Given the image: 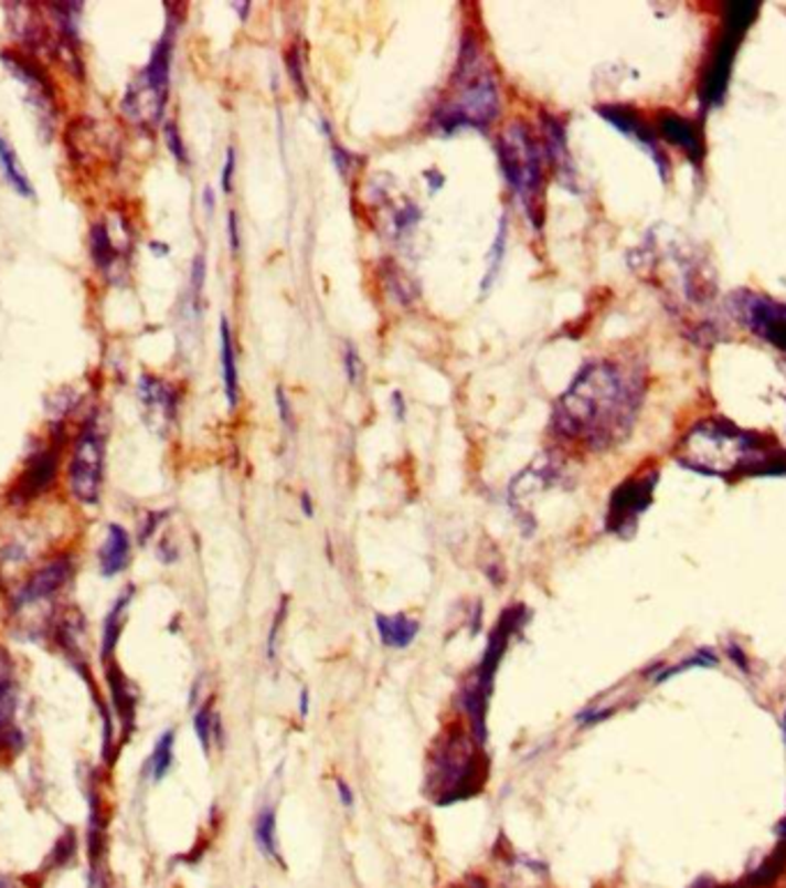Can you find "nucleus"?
<instances>
[{"instance_id":"nucleus-43","label":"nucleus","mask_w":786,"mask_h":888,"mask_svg":"<svg viewBox=\"0 0 786 888\" xmlns=\"http://www.w3.org/2000/svg\"><path fill=\"white\" fill-rule=\"evenodd\" d=\"M333 159H336V166H339V171L346 173V171H348V155H346V150H343V148H333Z\"/></svg>"},{"instance_id":"nucleus-42","label":"nucleus","mask_w":786,"mask_h":888,"mask_svg":"<svg viewBox=\"0 0 786 888\" xmlns=\"http://www.w3.org/2000/svg\"><path fill=\"white\" fill-rule=\"evenodd\" d=\"M308 711H311V698H308V688H301V693H299V716L306 718Z\"/></svg>"},{"instance_id":"nucleus-23","label":"nucleus","mask_w":786,"mask_h":888,"mask_svg":"<svg viewBox=\"0 0 786 888\" xmlns=\"http://www.w3.org/2000/svg\"><path fill=\"white\" fill-rule=\"evenodd\" d=\"M0 169H3L6 180L12 184V189L19 193V197H23V199L35 197V189H33L31 180H28L14 148L8 144V138L3 134H0Z\"/></svg>"},{"instance_id":"nucleus-28","label":"nucleus","mask_w":786,"mask_h":888,"mask_svg":"<svg viewBox=\"0 0 786 888\" xmlns=\"http://www.w3.org/2000/svg\"><path fill=\"white\" fill-rule=\"evenodd\" d=\"M503 252H507V216H501L497 237H495L490 254H488V258H486V261H488V269H486L484 286H481L484 290H488V288L495 284L497 274H499V267H501V261H503Z\"/></svg>"},{"instance_id":"nucleus-13","label":"nucleus","mask_w":786,"mask_h":888,"mask_svg":"<svg viewBox=\"0 0 786 888\" xmlns=\"http://www.w3.org/2000/svg\"><path fill=\"white\" fill-rule=\"evenodd\" d=\"M0 61H3L8 72L25 88V97L38 116V127L44 138H49L55 127V93L46 72L31 59H23L21 53L8 49L0 51Z\"/></svg>"},{"instance_id":"nucleus-40","label":"nucleus","mask_w":786,"mask_h":888,"mask_svg":"<svg viewBox=\"0 0 786 888\" xmlns=\"http://www.w3.org/2000/svg\"><path fill=\"white\" fill-rule=\"evenodd\" d=\"M229 233H231V246L233 252L240 249V224H237V212H231L229 216Z\"/></svg>"},{"instance_id":"nucleus-2","label":"nucleus","mask_w":786,"mask_h":888,"mask_svg":"<svg viewBox=\"0 0 786 888\" xmlns=\"http://www.w3.org/2000/svg\"><path fill=\"white\" fill-rule=\"evenodd\" d=\"M677 461L699 475L720 479L784 475L786 452L773 437L739 429L724 420H707L690 429Z\"/></svg>"},{"instance_id":"nucleus-41","label":"nucleus","mask_w":786,"mask_h":888,"mask_svg":"<svg viewBox=\"0 0 786 888\" xmlns=\"http://www.w3.org/2000/svg\"><path fill=\"white\" fill-rule=\"evenodd\" d=\"M448 888H488V884H486V879H481V877L469 875V877H465V879L452 884Z\"/></svg>"},{"instance_id":"nucleus-45","label":"nucleus","mask_w":786,"mask_h":888,"mask_svg":"<svg viewBox=\"0 0 786 888\" xmlns=\"http://www.w3.org/2000/svg\"><path fill=\"white\" fill-rule=\"evenodd\" d=\"M391 401H393V403H396V412H399V420H405V403H403V397H401V392H393Z\"/></svg>"},{"instance_id":"nucleus-36","label":"nucleus","mask_w":786,"mask_h":888,"mask_svg":"<svg viewBox=\"0 0 786 888\" xmlns=\"http://www.w3.org/2000/svg\"><path fill=\"white\" fill-rule=\"evenodd\" d=\"M276 403H278V412H280V420H284V424L288 426V429H293V412H290V405H288V399H286V394H284V390H276Z\"/></svg>"},{"instance_id":"nucleus-10","label":"nucleus","mask_w":786,"mask_h":888,"mask_svg":"<svg viewBox=\"0 0 786 888\" xmlns=\"http://www.w3.org/2000/svg\"><path fill=\"white\" fill-rule=\"evenodd\" d=\"M63 444H65L63 422H55L51 442L28 456L21 475L17 477L12 490L8 493V503L12 507H25L35 503L40 495H44L53 486L55 477H59Z\"/></svg>"},{"instance_id":"nucleus-11","label":"nucleus","mask_w":786,"mask_h":888,"mask_svg":"<svg viewBox=\"0 0 786 888\" xmlns=\"http://www.w3.org/2000/svg\"><path fill=\"white\" fill-rule=\"evenodd\" d=\"M21 684L12 654L0 647V764L19 758L25 748V734L17 723Z\"/></svg>"},{"instance_id":"nucleus-26","label":"nucleus","mask_w":786,"mask_h":888,"mask_svg":"<svg viewBox=\"0 0 786 888\" xmlns=\"http://www.w3.org/2000/svg\"><path fill=\"white\" fill-rule=\"evenodd\" d=\"M173 751H176V730H166V732L157 739V743H155V748H152V755H150L148 767H146L148 775H150V779H152L155 783L163 781L166 775H168V771H171L173 758H176Z\"/></svg>"},{"instance_id":"nucleus-34","label":"nucleus","mask_w":786,"mask_h":888,"mask_svg":"<svg viewBox=\"0 0 786 888\" xmlns=\"http://www.w3.org/2000/svg\"><path fill=\"white\" fill-rule=\"evenodd\" d=\"M346 367H348V378H350V382H359L363 369H361V362H359V355L354 352L352 346H348V352H346Z\"/></svg>"},{"instance_id":"nucleus-20","label":"nucleus","mask_w":786,"mask_h":888,"mask_svg":"<svg viewBox=\"0 0 786 888\" xmlns=\"http://www.w3.org/2000/svg\"><path fill=\"white\" fill-rule=\"evenodd\" d=\"M131 599H134V588L125 590V592L114 601V605H110V610H108L106 617H104V626H102V649H99L102 663H108V660L116 658V649H118V643H120L123 631H125V624H127V613H129Z\"/></svg>"},{"instance_id":"nucleus-7","label":"nucleus","mask_w":786,"mask_h":888,"mask_svg":"<svg viewBox=\"0 0 786 888\" xmlns=\"http://www.w3.org/2000/svg\"><path fill=\"white\" fill-rule=\"evenodd\" d=\"M104 461L106 437L97 414H93L81 426L70 458V490L81 505L95 507L99 503L104 486Z\"/></svg>"},{"instance_id":"nucleus-44","label":"nucleus","mask_w":786,"mask_h":888,"mask_svg":"<svg viewBox=\"0 0 786 888\" xmlns=\"http://www.w3.org/2000/svg\"><path fill=\"white\" fill-rule=\"evenodd\" d=\"M426 180H428L431 189H435V191L444 184V178H442L437 171H426Z\"/></svg>"},{"instance_id":"nucleus-51","label":"nucleus","mask_w":786,"mask_h":888,"mask_svg":"<svg viewBox=\"0 0 786 888\" xmlns=\"http://www.w3.org/2000/svg\"><path fill=\"white\" fill-rule=\"evenodd\" d=\"M784 730H786V718H784Z\"/></svg>"},{"instance_id":"nucleus-30","label":"nucleus","mask_w":786,"mask_h":888,"mask_svg":"<svg viewBox=\"0 0 786 888\" xmlns=\"http://www.w3.org/2000/svg\"><path fill=\"white\" fill-rule=\"evenodd\" d=\"M74 854H76V836H74V831H65V834L59 838V843L53 845V852H51V858L46 861V870L49 868H61V866H67L72 858H74Z\"/></svg>"},{"instance_id":"nucleus-49","label":"nucleus","mask_w":786,"mask_h":888,"mask_svg":"<svg viewBox=\"0 0 786 888\" xmlns=\"http://www.w3.org/2000/svg\"><path fill=\"white\" fill-rule=\"evenodd\" d=\"M779 836H782V845H786V820L779 824Z\"/></svg>"},{"instance_id":"nucleus-38","label":"nucleus","mask_w":786,"mask_h":888,"mask_svg":"<svg viewBox=\"0 0 786 888\" xmlns=\"http://www.w3.org/2000/svg\"><path fill=\"white\" fill-rule=\"evenodd\" d=\"M336 790H339V796H341V801H343V806H346V808H352V806H354V792H352V787H350L343 779H336Z\"/></svg>"},{"instance_id":"nucleus-8","label":"nucleus","mask_w":786,"mask_h":888,"mask_svg":"<svg viewBox=\"0 0 786 888\" xmlns=\"http://www.w3.org/2000/svg\"><path fill=\"white\" fill-rule=\"evenodd\" d=\"M756 10H760L756 8V3L729 6L720 40L715 42V53L709 61L704 81H701V102H704L707 106H713L724 97L726 86H729V74H732V65L736 59V51L741 46V40L747 33V28H750Z\"/></svg>"},{"instance_id":"nucleus-39","label":"nucleus","mask_w":786,"mask_h":888,"mask_svg":"<svg viewBox=\"0 0 786 888\" xmlns=\"http://www.w3.org/2000/svg\"><path fill=\"white\" fill-rule=\"evenodd\" d=\"M88 888H108V881H106V875H104L102 866H91Z\"/></svg>"},{"instance_id":"nucleus-48","label":"nucleus","mask_w":786,"mask_h":888,"mask_svg":"<svg viewBox=\"0 0 786 888\" xmlns=\"http://www.w3.org/2000/svg\"><path fill=\"white\" fill-rule=\"evenodd\" d=\"M150 249H152L155 254H168V249H166V246H161V242H152V244H150Z\"/></svg>"},{"instance_id":"nucleus-12","label":"nucleus","mask_w":786,"mask_h":888,"mask_svg":"<svg viewBox=\"0 0 786 888\" xmlns=\"http://www.w3.org/2000/svg\"><path fill=\"white\" fill-rule=\"evenodd\" d=\"M658 469L644 472V475L630 477L612 493L609 511H607V530L612 535L628 537L635 532L639 516L647 511L654 503V493L658 486Z\"/></svg>"},{"instance_id":"nucleus-3","label":"nucleus","mask_w":786,"mask_h":888,"mask_svg":"<svg viewBox=\"0 0 786 888\" xmlns=\"http://www.w3.org/2000/svg\"><path fill=\"white\" fill-rule=\"evenodd\" d=\"M488 783V762L484 743L458 726L448 728L428 753L426 794L437 806H452L456 801L471 799Z\"/></svg>"},{"instance_id":"nucleus-5","label":"nucleus","mask_w":786,"mask_h":888,"mask_svg":"<svg viewBox=\"0 0 786 888\" xmlns=\"http://www.w3.org/2000/svg\"><path fill=\"white\" fill-rule=\"evenodd\" d=\"M522 620H524V605H513L499 617L497 626L490 633L488 649H486L481 663L476 665V670L467 677V681L463 686V693H460L463 711L469 718V726H471L474 737L479 739L481 743H486V739H488V728H486V718L488 716L486 713H488V702H490L495 675H497V668L501 663V656H503V652H507L511 637H513V633H516V628L520 626Z\"/></svg>"},{"instance_id":"nucleus-18","label":"nucleus","mask_w":786,"mask_h":888,"mask_svg":"<svg viewBox=\"0 0 786 888\" xmlns=\"http://www.w3.org/2000/svg\"><path fill=\"white\" fill-rule=\"evenodd\" d=\"M658 131L669 144L681 148L694 163L704 159V138H701V129L694 120L677 114H665L658 120Z\"/></svg>"},{"instance_id":"nucleus-37","label":"nucleus","mask_w":786,"mask_h":888,"mask_svg":"<svg viewBox=\"0 0 786 888\" xmlns=\"http://www.w3.org/2000/svg\"><path fill=\"white\" fill-rule=\"evenodd\" d=\"M288 67H290V74H293L295 86H297L299 91H304V76H301V72H299V59H297V51H295V49L288 53Z\"/></svg>"},{"instance_id":"nucleus-46","label":"nucleus","mask_w":786,"mask_h":888,"mask_svg":"<svg viewBox=\"0 0 786 888\" xmlns=\"http://www.w3.org/2000/svg\"><path fill=\"white\" fill-rule=\"evenodd\" d=\"M301 507H304V514H306L308 518H311V516H314V505H311V495H308V493H304V495H301Z\"/></svg>"},{"instance_id":"nucleus-1","label":"nucleus","mask_w":786,"mask_h":888,"mask_svg":"<svg viewBox=\"0 0 786 888\" xmlns=\"http://www.w3.org/2000/svg\"><path fill=\"white\" fill-rule=\"evenodd\" d=\"M644 401V380L639 371L598 359L575 376L554 408V429L564 437L603 452L624 442Z\"/></svg>"},{"instance_id":"nucleus-22","label":"nucleus","mask_w":786,"mask_h":888,"mask_svg":"<svg viewBox=\"0 0 786 888\" xmlns=\"http://www.w3.org/2000/svg\"><path fill=\"white\" fill-rule=\"evenodd\" d=\"M91 256L97 269H102L106 276H114V269L120 261V249L114 244L108 226L102 224V221L91 226Z\"/></svg>"},{"instance_id":"nucleus-25","label":"nucleus","mask_w":786,"mask_h":888,"mask_svg":"<svg viewBox=\"0 0 786 888\" xmlns=\"http://www.w3.org/2000/svg\"><path fill=\"white\" fill-rule=\"evenodd\" d=\"M254 836H256V845L261 849V854L269 861L280 864V854H278V841H276V808L272 803H265L261 808L258 817H256V828H254Z\"/></svg>"},{"instance_id":"nucleus-32","label":"nucleus","mask_w":786,"mask_h":888,"mask_svg":"<svg viewBox=\"0 0 786 888\" xmlns=\"http://www.w3.org/2000/svg\"><path fill=\"white\" fill-rule=\"evenodd\" d=\"M284 620H286V603H280L278 613H276V617H274V622H272L269 637H267V656H269L272 660L276 658V637H278V631H280V624H284Z\"/></svg>"},{"instance_id":"nucleus-24","label":"nucleus","mask_w":786,"mask_h":888,"mask_svg":"<svg viewBox=\"0 0 786 888\" xmlns=\"http://www.w3.org/2000/svg\"><path fill=\"white\" fill-rule=\"evenodd\" d=\"M221 367H223V387H226L229 405H237V364H235V350L229 318H221Z\"/></svg>"},{"instance_id":"nucleus-27","label":"nucleus","mask_w":786,"mask_h":888,"mask_svg":"<svg viewBox=\"0 0 786 888\" xmlns=\"http://www.w3.org/2000/svg\"><path fill=\"white\" fill-rule=\"evenodd\" d=\"M543 131H545V150L550 155V161L559 169H564V163L569 161V148H566V136L564 127H561L554 118L545 116L543 118Z\"/></svg>"},{"instance_id":"nucleus-4","label":"nucleus","mask_w":786,"mask_h":888,"mask_svg":"<svg viewBox=\"0 0 786 888\" xmlns=\"http://www.w3.org/2000/svg\"><path fill=\"white\" fill-rule=\"evenodd\" d=\"M467 59L460 61L456 74V93L435 114V123L442 131H456L460 127L488 129L499 116V91L490 74L479 65L481 55L469 42L465 44Z\"/></svg>"},{"instance_id":"nucleus-19","label":"nucleus","mask_w":786,"mask_h":888,"mask_svg":"<svg viewBox=\"0 0 786 888\" xmlns=\"http://www.w3.org/2000/svg\"><path fill=\"white\" fill-rule=\"evenodd\" d=\"M99 571L104 578L120 575L131 560V537L123 525L110 522L106 527V539L99 546Z\"/></svg>"},{"instance_id":"nucleus-33","label":"nucleus","mask_w":786,"mask_h":888,"mask_svg":"<svg viewBox=\"0 0 786 888\" xmlns=\"http://www.w3.org/2000/svg\"><path fill=\"white\" fill-rule=\"evenodd\" d=\"M233 173H235V150H226V163H223V176H221V187L226 193L233 191Z\"/></svg>"},{"instance_id":"nucleus-17","label":"nucleus","mask_w":786,"mask_h":888,"mask_svg":"<svg viewBox=\"0 0 786 888\" xmlns=\"http://www.w3.org/2000/svg\"><path fill=\"white\" fill-rule=\"evenodd\" d=\"M104 668H106V684H108V693H110L108 700H110V705H114V711L120 720L125 737H129L136 726V705H138L136 690H134L131 681L127 679V675L120 670L116 658L104 663Z\"/></svg>"},{"instance_id":"nucleus-9","label":"nucleus","mask_w":786,"mask_h":888,"mask_svg":"<svg viewBox=\"0 0 786 888\" xmlns=\"http://www.w3.org/2000/svg\"><path fill=\"white\" fill-rule=\"evenodd\" d=\"M74 571L76 562L72 554H55V558L33 569L21 582H17L10 601L12 613L19 617L25 610L44 607L59 599L61 592L72 582Z\"/></svg>"},{"instance_id":"nucleus-21","label":"nucleus","mask_w":786,"mask_h":888,"mask_svg":"<svg viewBox=\"0 0 786 888\" xmlns=\"http://www.w3.org/2000/svg\"><path fill=\"white\" fill-rule=\"evenodd\" d=\"M375 628L384 647L405 649L416 641L421 626L416 620H410L407 615L399 613V615H375Z\"/></svg>"},{"instance_id":"nucleus-6","label":"nucleus","mask_w":786,"mask_h":888,"mask_svg":"<svg viewBox=\"0 0 786 888\" xmlns=\"http://www.w3.org/2000/svg\"><path fill=\"white\" fill-rule=\"evenodd\" d=\"M499 161L501 171L511 182V187L520 193V199L527 208V214L531 216L533 224H541L539 219V203H541V187H543V173H541V150L533 141V136L529 134L527 125L513 123L507 134L501 136L499 141Z\"/></svg>"},{"instance_id":"nucleus-14","label":"nucleus","mask_w":786,"mask_h":888,"mask_svg":"<svg viewBox=\"0 0 786 888\" xmlns=\"http://www.w3.org/2000/svg\"><path fill=\"white\" fill-rule=\"evenodd\" d=\"M736 307L750 331L786 352V304L743 290L736 299Z\"/></svg>"},{"instance_id":"nucleus-35","label":"nucleus","mask_w":786,"mask_h":888,"mask_svg":"<svg viewBox=\"0 0 786 888\" xmlns=\"http://www.w3.org/2000/svg\"><path fill=\"white\" fill-rule=\"evenodd\" d=\"M161 518H166V514H148V522H146L144 527H140V535H138V541H140V543H146V541L155 535V530L159 527Z\"/></svg>"},{"instance_id":"nucleus-31","label":"nucleus","mask_w":786,"mask_h":888,"mask_svg":"<svg viewBox=\"0 0 786 888\" xmlns=\"http://www.w3.org/2000/svg\"><path fill=\"white\" fill-rule=\"evenodd\" d=\"M163 136H166V146H168V150L173 152V157H176L178 161L187 163V161H189L187 148H184V144H182V136H180L176 123H168V125L163 127Z\"/></svg>"},{"instance_id":"nucleus-16","label":"nucleus","mask_w":786,"mask_h":888,"mask_svg":"<svg viewBox=\"0 0 786 888\" xmlns=\"http://www.w3.org/2000/svg\"><path fill=\"white\" fill-rule=\"evenodd\" d=\"M598 114H601V118H605L607 123H612L622 134L635 138L637 144H641L644 148H647L649 155L654 157V161L658 163L660 173H662V176L667 173V159H665V155L660 152L658 141H656L658 134H654V131L649 129V125L644 123V120L635 114V110H630L628 106H598Z\"/></svg>"},{"instance_id":"nucleus-47","label":"nucleus","mask_w":786,"mask_h":888,"mask_svg":"<svg viewBox=\"0 0 786 888\" xmlns=\"http://www.w3.org/2000/svg\"><path fill=\"white\" fill-rule=\"evenodd\" d=\"M203 199H205V210L212 212V210H214V191H212L210 187L205 189V197H203Z\"/></svg>"},{"instance_id":"nucleus-50","label":"nucleus","mask_w":786,"mask_h":888,"mask_svg":"<svg viewBox=\"0 0 786 888\" xmlns=\"http://www.w3.org/2000/svg\"><path fill=\"white\" fill-rule=\"evenodd\" d=\"M0 888H12V884H10L8 879H3V877H0Z\"/></svg>"},{"instance_id":"nucleus-15","label":"nucleus","mask_w":786,"mask_h":888,"mask_svg":"<svg viewBox=\"0 0 786 888\" xmlns=\"http://www.w3.org/2000/svg\"><path fill=\"white\" fill-rule=\"evenodd\" d=\"M138 399L140 405H144V414L152 431L163 433L168 424L173 422L178 408V397L173 387L146 373L138 378Z\"/></svg>"},{"instance_id":"nucleus-29","label":"nucleus","mask_w":786,"mask_h":888,"mask_svg":"<svg viewBox=\"0 0 786 888\" xmlns=\"http://www.w3.org/2000/svg\"><path fill=\"white\" fill-rule=\"evenodd\" d=\"M214 718H216V713L212 709V702H205L193 716V730H195V737H199V741H201L205 755H210V748L214 741Z\"/></svg>"}]
</instances>
